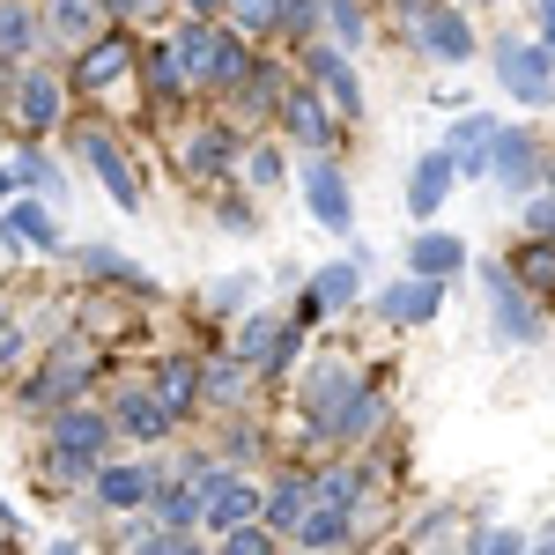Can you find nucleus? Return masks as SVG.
Listing matches in <instances>:
<instances>
[{
  "label": "nucleus",
  "instance_id": "nucleus-1",
  "mask_svg": "<svg viewBox=\"0 0 555 555\" xmlns=\"http://www.w3.org/2000/svg\"><path fill=\"white\" fill-rule=\"evenodd\" d=\"M44 460L60 481H89L96 460H112V415L89 408V400H67L44 415Z\"/></svg>",
  "mask_w": 555,
  "mask_h": 555
},
{
  "label": "nucleus",
  "instance_id": "nucleus-2",
  "mask_svg": "<svg viewBox=\"0 0 555 555\" xmlns=\"http://www.w3.org/2000/svg\"><path fill=\"white\" fill-rule=\"evenodd\" d=\"M0 104H8V127L23 133V141H44V133H60L67 104H75V89H67L60 67H44V52H38V60H23V67H15V82H8Z\"/></svg>",
  "mask_w": 555,
  "mask_h": 555
},
{
  "label": "nucleus",
  "instance_id": "nucleus-3",
  "mask_svg": "<svg viewBox=\"0 0 555 555\" xmlns=\"http://www.w3.org/2000/svg\"><path fill=\"white\" fill-rule=\"evenodd\" d=\"M133 60H141V44L127 38V23H104L96 38H82L75 67H67V89L75 96H104V89H119L133 75Z\"/></svg>",
  "mask_w": 555,
  "mask_h": 555
},
{
  "label": "nucleus",
  "instance_id": "nucleus-4",
  "mask_svg": "<svg viewBox=\"0 0 555 555\" xmlns=\"http://www.w3.org/2000/svg\"><path fill=\"white\" fill-rule=\"evenodd\" d=\"M89 371H96V348L67 341L44 371H30V378L15 385V400H23L30 415H52V408H67V400H82V392H89Z\"/></svg>",
  "mask_w": 555,
  "mask_h": 555
},
{
  "label": "nucleus",
  "instance_id": "nucleus-5",
  "mask_svg": "<svg viewBox=\"0 0 555 555\" xmlns=\"http://www.w3.org/2000/svg\"><path fill=\"white\" fill-rule=\"evenodd\" d=\"M75 156L96 171V185L112 193V208H119V215H141V171L127 164L119 133H112V127H82V133H75Z\"/></svg>",
  "mask_w": 555,
  "mask_h": 555
},
{
  "label": "nucleus",
  "instance_id": "nucleus-6",
  "mask_svg": "<svg viewBox=\"0 0 555 555\" xmlns=\"http://www.w3.org/2000/svg\"><path fill=\"white\" fill-rule=\"evenodd\" d=\"M496 82L512 89L518 104H533V112H548L555 104V52L548 44H496Z\"/></svg>",
  "mask_w": 555,
  "mask_h": 555
},
{
  "label": "nucleus",
  "instance_id": "nucleus-7",
  "mask_svg": "<svg viewBox=\"0 0 555 555\" xmlns=\"http://www.w3.org/2000/svg\"><path fill=\"white\" fill-rule=\"evenodd\" d=\"M237 518H259V489L230 467H201V533H230Z\"/></svg>",
  "mask_w": 555,
  "mask_h": 555
},
{
  "label": "nucleus",
  "instance_id": "nucleus-8",
  "mask_svg": "<svg viewBox=\"0 0 555 555\" xmlns=\"http://www.w3.org/2000/svg\"><path fill=\"white\" fill-rule=\"evenodd\" d=\"M274 127L289 133V141H297L304 156H319V149H334V112H326V96H319V89L311 82H289L282 89V104H274Z\"/></svg>",
  "mask_w": 555,
  "mask_h": 555
},
{
  "label": "nucleus",
  "instance_id": "nucleus-9",
  "mask_svg": "<svg viewBox=\"0 0 555 555\" xmlns=\"http://www.w3.org/2000/svg\"><path fill=\"white\" fill-rule=\"evenodd\" d=\"M156 481H164V467H149V460H96V474H89L104 512H141L156 496Z\"/></svg>",
  "mask_w": 555,
  "mask_h": 555
},
{
  "label": "nucleus",
  "instance_id": "nucleus-10",
  "mask_svg": "<svg viewBox=\"0 0 555 555\" xmlns=\"http://www.w3.org/2000/svg\"><path fill=\"white\" fill-rule=\"evenodd\" d=\"M489 178H496L504 193H518V201L541 185V149H533L526 127H496L489 133Z\"/></svg>",
  "mask_w": 555,
  "mask_h": 555
},
{
  "label": "nucleus",
  "instance_id": "nucleus-11",
  "mask_svg": "<svg viewBox=\"0 0 555 555\" xmlns=\"http://www.w3.org/2000/svg\"><path fill=\"white\" fill-rule=\"evenodd\" d=\"M356 297H363V259L348 253L341 267H319V274L304 282V297H297V311H289V319H297V326H311V319H326V311H348Z\"/></svg>",
  "mask_w": 555,
  "mask_h": 555
},
{
  "label": "nucleus",
  "instance_id": "nucleus-12",
  "mask_svg": "<svg viewBox=\"0 0 555 555\" xmlns=\"http://www.w3.org/2000/svg\"><path fill=\"white\" fill-rule=\"evenodd\" d=\"M378 423H385V392L363 378L326 423H311V444H363V437H378Z\"/></svg>",
  "mask_w": 555,
  "mask_h": 555
},
{
  "label": "nucleus",
  "instance_id": "nucleus-13",
  "mask_svg": "<svg viewBox=\"0 0 555 555\" xmlns=\"http://www.w3.org/2000/svg\"><path fill=\"white\" fill-rule=\"evenodd\" d=\"M304 201H311V215L334 230V237H348L356 230V201H348V178H341V164H326V149L304 164Z\"/></svg>",
  "mask_w": 555,
  "mask_h": 555
},
{
  "label": "nucleus",
  "instance_id": "nucleus-14",
  "mask_svg": "<svg viewBox=\"0 0 555 555\" xmlns=\"http://www.w3.org/2000/svg\"><path fill=\"white\" fill-rule=\"evenodd\" d=\"M304 75H311V89H319L341 119H356V112H363V82H356V60H348V52L311 44V52H304Z\"/></svg>",
  "mask_w": 555,
  "mask_h": 555
},
{
  "label": "nucleus",
  "instance_id": "nucleus-15",
  "mask_svg": "<svg viewBox=\"0 0 555 555\" xmlns=\"http://www.w3.org/2000/svg\"><path fill=\"white\" fill-rule=\"evenodd\" d=\"M408 30H415V38H423V52H429V60H444V67L474 60V23L460 15V8H444V0H429Z\"/></svg>",
  "mask_w": 555,
  "mask_h": 555
},
{
  "label": "nucleus",
  "instance_id": "nucleus-16",
  "mask_svg": "<svg viewBox=\"0 0 555 555\" xmlns=\"http://www.w3.org/2000/svg\"><path fill=\"white\" fill-rule=\"evenodd\" d=\"M481 282H489V311H496V341H518V348H526V341H541L533 297H526V289L512 282V267H489Z\"/></svg>",
  "mask_w": 555,
  "mask_h": 555
},
{
  "label": "nucleus",
  "instance_id": "nucleus-17",
  "mask_svg": "<svg viewBox=\"0 0 555 555\" xmlns=\"http://www.w3.org/2000/svg\"><path fill=\"white\" fill-rule=\"evenodd\" d=\"M104 415H112V437H127V444H164L171 437V415H164V400L149 385H127Z\"/></svg>",
  "mask_w": 555,
  "mask_h": 555
},
{
  "label": "nucleus",
  "instance_id": "nucleus-18",
  "mask_svg": "<svg viewBox=\"0 0 555 555\" xmlns=\"http://www.w3.org/2000/svg\"><path fill=\"white\" fill-rule=\"evenodd\" d=\"M437 304H444V282H429V274H400V282H385V289H378V319H392V326H423V319H437Z\"/></svg>",
  "mask_w": 555,
  "mask_h": 555
},
{
  "label": "nucleus",
  "instance_id": "nucleus-19",
  "mask_svg": "<svg viewBox=\"0 0 555 555\" xmlns=\"http://www.w3.org/2000/svg\"><path fill=\"white\" fill-rule=\"evenodd\" d=\"M356 385H363V371H356V363H341V356L311 363V371H304V385H297V392H304V415H311V423H326V415L341 408Z\"/></svg>",
  "mask_w": 555,
  "mask_h": 555
},
{
  "label": "nucleus",
  "instance_id": "nucleus-20",
  "mask_svg": "<svg viewBox=\"0 0 555 555\" xmlns=\"http://www.w3.org/2000/svg\"><path fill=\"white\" fill-rule=\"evenodd\" d=\"M230 164H245V133L237 127H193L185 133V171L193 178H222Z\"/></svg>",
  "mask_w": 555,
  "mask_h": 555
},
{
  "label": "nucleus",
  "instance_id": "nucleus-21",
  "mask_svg": "<svg viewBox=\"0 0 555 555\" xmlns=\"http://www.w3.org/2000/svg\"><path fill=\"white\" fill-rule=\"evenodd\" d=\"M52 30H44V8L38 0H0V52L8 60H38Z\"/></svg>",
  "mask_w": 555,
  "mask_h": 555
},
{
  "label": "nucleus",
  "instance_id": "nucleus-22",
  "mask_svg": "<svg viewBox=\"0 0 555 555\" xmlns=\"http://www.w3.org/2000/svg\"><path fill=\"white\" fill-rule=\"evenodd\" d=\"M245 67H253V44H245V30H230V23H215V44H208V75H201V96H230Z\"/></svg>",
  "mask_w": 555,
  "mask_h": 555
},
{
  "label": "nucleus",
  "instance_id": "nucleus-23",
  "mask_svg": "<svg viewBox=\"0 0 555 555\" xmlns=\"http://www.w3.org/2000/svg\"><path fill=\"white\" fill-rule=\"evenodd\" d=\"M149 392L164 400V415H171V423H185V415L201 408V363H193V356H164V363H156V378H149Z\"/></svg>",
  "mask_w": 555,
  "mask_h": 555
},
{
  "label": "nucleus",
  "instance_id": "nucleus-24",
  "mask_svg": "<svg viewBox=\"0 0 555 555\" xmlns=\"http://www.w3.org/2000/svg\"><path fill=\"white\" fill-rule=\"evenodd\" d=\"M452 185H460V164H452V156H444V149H429L423 164H415V171H408V208L423 215H437L444 208V201H452Z\"/></svg>",
  "mask_w": 555,
  "mask_h": 555
},
{
  "label": "nucleus",
  "instance_id": "nucleus-25",
  "mask_svg": "<svg viewBox=\"0 0 555 555\" xmlns=\"http://www.w3.org/2000/svg\"><path fill=\"white\" fill-rule=\"evenodd\" d=\"M304 512H311V474H274V489H259V518L274 526V541H289Z\"/></svg>",
  "mask_w": 555,
  "mask_h": 555
},
{
  "label": "nucleus",
  "instance_id": "nucleus-26",
  "mask_svg": "<svg viewBox=\"0 0 555 555\" xmlns=\"http://www.w3.org/2000/svg\"><path fill=\"white\" fill-rule=\"evenodd\" d=\"M82 274H89V282L127 289V297H164V282H156L149 267H133L127 253H112V245H89V253H82Z\"/></svg>",
  "mask_w": 555,
  "mask_h": 555
},
{
  "label": "nucleus",
  "instance_id": "nucleus-27",
  "mask_svg": "<svg viewBox=\"0 0 555 555\" xmlns=\"http://www.w3.org/2000/svg\"><path fill=\"white\" fill-rule=\"evenodd\" d=\"M289 541H297V548H348V541H356V512L311 496V512L297 518V533H289Z\"/></svg>",
  "mask_w": 555,
  "mask_h": 555
},
{
  "label": "nucleus",
  "instance_id": "nucleus-28",
  "mask_svg": "<svg viewBox=\"0 0 555 555\" xmlns=\"http://www.w3.org/2000/svg\"><path fill=\"white\" fill-rule=\"evenodd\" d=\"M0 245H30V253H60V222H52V208H38V201H15V208L0 215Z\"/></svg>",
  "mask_w": 555,
  "mask_h": 555
},
{
  "label": "nucleus",
  "instance_id": "nucleus-29",
  "mask_svg": "<svg viewBox=\"0 0 555 555\" xmlns=\"http://www.w3.org/2000/svg\"><path fill=\"white\" fill-rule=\"evenodd\" d=\"M467 267V245L452 237V230H423L415 245H408V274H429V282H452Z\"/></svg>",
  "mask_w": 555,
  "mask_h": 555
},
{
  "label": "nucleus",
  "instance_id": "nucleus-30",
  "mask_svg": "<svg viewBox=\"0 0 555 555\" xmlns=\"http://www.w3.org/2000/svg\"><path fill=\"white\" fill-rule=\"evenodd\" d=\"M282 89H289V67H274V60H253L245 75H237V112H253V119H274V104H282Z\"/></svg>",
  "mask_w": 555,
  "mask_h": 555
},
{
  "label": "nucleus",
  "instance_id": "nucleus-31",
  "mask_svg": "<svg viewBox=\"0 0 555 555\" xmlns=\"http://www.w3.org/2000/svg\"><path fill=\"white\" fill-rule=\"evenodd\" d=\"M489 133H496V119H481V112H467V119L452 127L444 156L460 164V178H489Z\"/></svg>",
  "mask_w": 555,
  "mask_h": 555
},
{
  "label": "nucleus",
  "instance_id": "nucleus-32",
  "mask_svg": "<svg viewBox=\"0 0 555 555\" xmlns=\"http://www.w3.org/2000/svg\"><path fill=\"white\" fill-rule=\"evenodd\" d=\"M133 75L149 82V104H178V96H185V75H178V52H171V38H164V44H149V52L133 60Z\"/></svg>",
  "mask_w": 555,
  "mask_h": 555
},
{
  "label": "nucleus",
  "instance_id": "nucleus-33",
  "mask_svg": "<svg viewBox=\"0 0 555 555\" xmlns=\"http://www.w3.org/2000/svg\"><path fill=\"white\" fill-rule=\"evenodd\" d=\"M44 30L67 44H82L104 30V0H44Z\"/></svg>",
  "mask_w": 555,
  "mask_h": 555
},
{
  "label": "nucleus",
  "instance_id": "nucleus-34",
  "mask_svg": "<svg viewBox=\"0 0 555 555\" xmlns=\"http://www.w3.org/2000/svg\"><path fill=\"white\" fill-rule=\"evenodd\" d=\"M222 15H230V30H245V38L289 30V0H222Z\"/></svg>",
  "mask_w": 555,
  "mask_h": 555
},
{
  "label": "nucleus",
  "instance_id": "nucleus-35",
  "mask_svg": "<svg viewBox=\"0 0 555 555\" xmlns=\"http://www.w3.org/2000/svg\"><path fill=\"white\" fill-rule=\"evenodd\" d=\"M512 274H518V289L555 297V237H526V245L512 253Z\"/></svg>",
  "mask_w": 555,
  "mask_h": 555
},
{
  "label": "nucleus",
  "instance_id": "nucleus-36",
  "mask_svg": "<svg viewBox=\"0 0 555 555\" xmlns=\"http://www.w3.org/2000/svg\"><path fill=\"white\" fill-rule=\"evenodd\" d=\"M282 326H289V311H253V319H245V334H237V363H253V371H259Z\"/></svg>",
  "mask_w": 555,
  "mask_h": 555
},
{
  "label": "nucleus",
  "instance_id": "nucleus-37",
  "mask_svg": "<svg viewBox=\"0 0 555 555\" xmlns=\"http://www.w3.org/2000/svg\"><path fill=\"white\" fill-rule=\"evenodd\" d=\"M245 378H253V363H237V356H222V363H201V400H237L245 392Z\"/></svg>",
  "mask_w": 555,
  "mask_h": 555
},
{
  "label": "nucleus",
  "instance_id": "nucleus-38",
  "mask_svg": "<svg viewBox=\"0 0 555 555\" xmlns=\"http://www.w3.org/2000/svg\"><path fill=\"white\" fill-rule=\"evenodd\" d=\"M363 481H371V467H326V474H311V496H319V504H348V512H356Z\"/></svg>",
  "mask_w": 555,
  "mask_h": 555
},
{
  "label": "nucleus",
  "instance_id": "nucleus-39",
  "mask_svg": "<svg viewBox=\"0 0 555 555\" xmlns=\"http://www.w3.org/2000/svg\"><path fill=\"white\" fill-rule=\"evenodd\" d=\"M282 171H289L282 141H259V149H245V178H253V185H282Z\"/></svg>",
  "mask_w": 555,
  "mask_h": 555
},
{
  "label": "nucleus",
  "instance_id": "nucleus-40",
  "mask_svg": "<svg viewBox=\"0 0 555 555\" xmlns=\"http://www.w3.org/2000/svg\"><path fill=\"white\" fill-rule=\"evenodd\" d=\"M319 23H334L341 52H348V44H363V8H356V0H319Z\"/></svg>",
  "mask_w": 555,
  "mask_h": 555
},
{
  "label": "nucleus",
  "instance_id": "nucleus-41",
  "mask_svg": "<svg viewBox=\"0 0 555 555\" xmlns=\"http://www.w3.org/2000/svg\"><path fill=\"white\" fill-rule=\"evenodd\" d=\"M15 185H44V193H60V171L44 164L38 149H23V156H15Z\"/></svg>",
  "mask_w": 555,
  "mask_h": 555
},
{
  "label": "nucleus",
  "instance_id": "nucleus-42",
  "mask_svg": "<svg viewBox=\"0 0 555 555\" xmlns=\"http://www.w3.org/2000/svg\"><path fill=\"white\" fill-rule=\"evenodd\" d=\"M518 548H526L518 526H481V533H474V555H518Z\"/></svg>",
  "mask_w": 555,
  "mask_h": 555
},
{
  "label": "nucleus",
  "instance_id": "nucleus-43",
  "mask_svg": "<svg viewBox=\"0 0 555 555\" xmlns=\"http://www.w3.org/2000/svg\"><path fill=\"white\" fill-rule=\"evenodd\" d=\"M526 237H555V193H526Z\"/></svg>",
  "mask_w": 555,
  "mask_h": 555
},
{
  "label": "nucleus",
  "instance_id": "nucleus-44",
  "mask_svg": "<svg viewBox=\"0 0 555 555\" xmlns=\"http://www.w3.org/2000/svg\"><path fill=\"white\" fill-rule=\"evenodd\" d=\"M164 0H104V23H156Z\"/></svg>",
  "mask_w": 555,
  "mask_h": 555
},
{
  "label": "nucleus",
  "instance_id": "nucleus-45",
  "mask_svg": "<svg viewBox=\"0 0 555 555\" xmlns=\"http://www.w3.org/2000/svg\"><path fill=\"white\" fill-rule=\"evenodd\" d=\"M222 460H230V467L259 460V437H253V423H230V444H222Z\"/></svg>",
  "mask_w": 555,
  "mask_h": 555
},
{
  "label": "nucleus",
  "instance_id": "nucleus-46",
  "mask_svg": "<svg viewBox=\"0 0 555 555\" xmlns=\"http://www.w3.org/2000/svg\"><path fill=\"white\" fill-rule=\"evenodd\" d=\"M253 297V282H245V274H237V282H222V289H208V304H245Z\"/></svg>",
  "mask_w": 555,
  "mask_h": 555
},
{
  "label": "nucleus",
  "instance_id": "nucleus-47",
  "mask_svg": "<svg viewBox=\"0 0 555 555\" xmlns=\"http://www.w3.org/2000/svg\"><path fill=\"white\" fill-rule=\"evenodd\" d=\"M222 230H253V208L245 201H222Z\"/></svg>",
  "mask_w": 555,
  "mask_h": 555
},
{
  "label": "nucleus",
  "instance_id": "nucleus-48",
  "mask_svg": "<svg viewBox=\"0 0 555 555\" xmlns=\"http://www.w3.org/2000/svg\"><path fill=\"white\" fill-rule=\"evenodd\" d=\"M533 8H541V44L555 52V0H533Z\"/></svg>",
  "mask_w": 555,
  "mask_h": 555
},
{
  "label": "nucleus",
  "instance_id": "nucleus-49",
  "mask_svg": "<svg viewBox=\"0 0 555 555\" xmlns=\"http://www.w3.org/2000/svg\"><path fill=\"white\" fill-rule=\"evenodd\" d=\"M185 15H222V0H178Z\"/></svg>",
  "mask_w": 555,
  "mask_h": 555
},
{
  "label": "nucleus",
  "instance_id": "nucleus-50",
  "mask_svg": "<svg viewBox=\"0 0 555 555\" xmlns=\"http://www.w3.org/2000/svg\"><path fill=\"white\" fill-rule=\"evenodd\" d=\"M15 67H23V60H8V52H0V96H8V82H15Z\"/></svg>",
  "mask_w": 555,
  "mask_h": 555
},
{
  "label": "nucleus",
  "instance_id": "nucleus-51",
  "mask_svg": "<svg viewBox=\"0 0 555 555\" xmlns=\"http://www.w3.org/2000/svg\"><path fill=\"white\" fill-rule=\"evenodd\" d=\"M8 193H15V171H0V201H8Z\"/></svg>",
  "mask_w": 555,
  "mask_h": 555
},
{
  "label": "nucleus",
  "instance_id": "nucleus-52",
  "mask_svg": "<svg viewBox=\"0 0 555 555\" xmlns=\"http://www.w3.org/2000/svg\"><path fill=\"white\" fill-rule=\"evenodd\" d=\"M0 548H8V533H0Z\"/></svg>",
  "mask_w": 555,
  "mask_h": 555
},
{
  "label": "nucleus",
  "instance_id": "nucleus-53",
  "mask_svg": "<svg viewBox=\"0 0 555 555\" xmlns=\"http://www.w3.org/2000/svg\"><path fill=\"white\" fill-rule=\"evenodd\" d=\"M548 178H555V171H548Z\"/></svg>",
  "mask_w": 555,
  "mask_h": 555
}]
</instances>
